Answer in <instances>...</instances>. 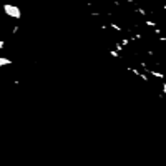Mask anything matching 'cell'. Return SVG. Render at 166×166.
<instances>
[{
    "mask_svg": "<svg viewBox=\"0 0 166 166\" xmlns=\"http://www.w3.org/2000/svg\"><path fill=\"white\" fill-rule=\"evenodd\" d=\"M3 12L9 15V17H13V19H20V9L19 7H15V5H10V3H5L3 5Z\"/></svg>",
    "mask_w": 166,
    "mask_h": 166,
    "instance_id": "1",
    "label": "cell"
}]
</instances>
